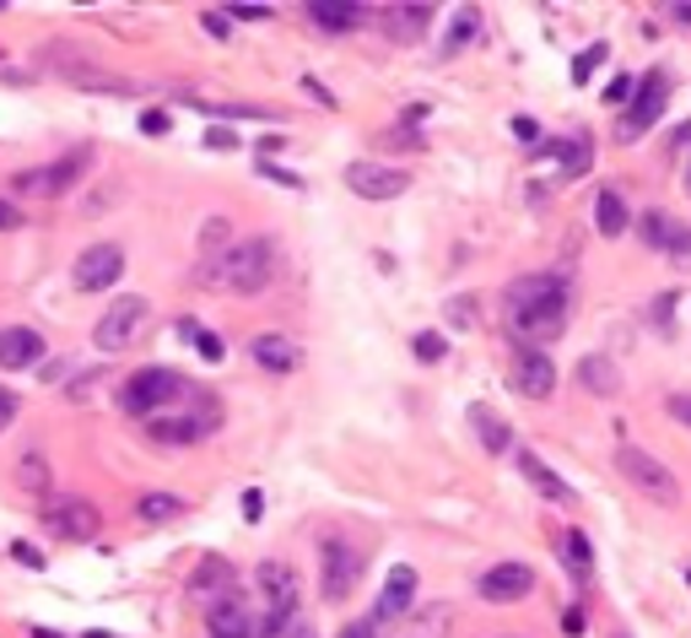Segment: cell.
<instances>
[{"label": "cell", "mask_w": 691, "mask_h": 638, "mask_svg": "<svg viewBox=\"0 0 691 638\" xmlns=\"http://www.w3.org/2000/svg\"><path fill=\"white\" fill-rule=\"evenodd\" d=\"M687 142H691V120L681 125V131H676V136H670V147H687Z\"/></svg>", "instance_id": "53"}, {"label": "cell", "mask_w": 691, "mask_h": 638, "mask_svg": "<svg viewBox=\"0 0 691 638\" xmlns=\"http://www.w3.org/2000/svg\"><path fill=\"white\" fill-rule=\"evenodd\" d=\"M476 33H481V11H476V5H465V11L454 16L448 38H443V54H459V49H465V44H470Z\"/></svg>", "instance_id": "31"}, {"label": "cell", "mask_w": 691, "mask_h": 638, "mask_svg": "<svg viewBox=\"0 0 691 638\" xmlns=\"http://www.w3.org/2000/svg\"><path fill=\"white\" fill-rule=\"evenodd\" d=\"M16 222H22V217H16V206H5V200H0V233H5V228H16Z\"/></svg>", "instance_id": "51"}, {"label": "cell", "mask_w": 691, "mask_h": 638, "mask_svg": "<svg viewBox=\"0 0 691 638\" xmlns=\"http://www.w3.org/2000/svg\"><path fill=\"white\" fill-rule=\"evenodd\" d=\"M448 319H454L459 330H470V324H476V298H454V304H448Z\"/></svg>", "instance_id": "37"}, {"label": "cell", "mask_w": 691, "mask_h": 638, "mask_svg": "<svg viewBox=\"0 0 691 638\" xmlns=\"http://www.w3.org/2000/svg\"><path fill=\"white\" fill-rule=\"evenodd\" d=\"M189 379L184 373H173V368H140L136 379L120 390V412L125 417H157V412H173V406H184L189 401Z\"/></svg>", "instance_id": "4"}, {"label": "cell", "mask_w": 691, "mask_h": 638, "mask_svg": "<svg viewBox=\"0 0 691 638\" xmlns=\"http://www.w3.org/2000/svg\"><path fill=\"white\" fill-rule=\"evenodd\" d=\"M411 601H416V568H390V579H384V590H379V606H373V628H384V623H400V617H411Z\"/></svg>", "instance_id": "14"}, {"label": "cell", "mask_w": 691, "mask_h": 638, "mask_svg": "<svg viewBox=\"0 0 691 638\" xmlns=\"http://www.w3.org/2000/svg\"><path fill=\"white\" fill-rule=\"evenodd\" d=\"M303 87H308V98H313V103H324V109H335V98L324 93V82H319V76H303Z\"/></svg>", "instance_id": "40"}, {"label": "cell", "mask_w": 691, "mask_h": 638, "mask_svg": "<svg viewBox=\"0 0 691 638\" xmlns=\"http://www.w3.org/2000/svg\"><path fill=\"white\" fill-rule=\"evenodd\" d=\"M319 557H324V601L341 606V601L357 590V579H362V557H357V547H346L341 536H324Z\"/></svg>", "instance_id": "11"}, {"label": "cell", "mask_w": 691, "mask_h": 638, "mask_svg": "<svg viewBox=\"0 0 691 638\" xmlns=\"http://www.w3.org/2000/svg\"><path fill=\"white\" fill-rule=\"evenodd\" d=\"M665 103H670V76H665V71H649V76L638 82L632 103H627V120H621L616 142H638L643 131H654V120L665 114Z\"/></svg>", "instance_id": "8"}, {"label": "cell", "mask_w": 691, "mask_h": 638, "mask_svg": "<svg viewBox=\"0 0 691 638\" xmlns=\"http://www.w3.org/2000/svg\"><path fill=\"white\" fill-rule=\"evenodd\" d=\"M255 590H260V601H255V638L286 634V628H292V617H297V601H303V585H297L292 563L266 557V563H260V574H255Z\"/></svg>", "instance_id": "3"}, {"label": "cell", "mask_w": 691, "mask_h": 638, "mask_svg": "<svg viewBox=\"0 0 691 638\" xmlns=\"http://www.w3.org/2000/svg\"><path fill=\"white\" fill-rule=\"evenodd\" d=\"M11 552H16V557H22V563H27V568H44V557H38V552H33V547H27V541H16V547H11Z\"/></svg>", "instance_id": "48"}, {"label": "cell", "mask_w": 691, "mask_h": 638, "mask_svg": "<svg viewBox=\"0 0 691 638\" xmlns=\"http://www.w3.org/2000/svg\"><path fill=\"white\" fill-rule=\"evenodd\" d=\"M632 93H638V82H632V76H616V82L605 87V98H610V103H632Z\"/></svg>", "instance_id": "38"}, {"label": "cell", "mask_w": 691, "mask_h": 638, "mask_svg": "<svg viewBox=\"0 0 691 638\" xmlns=\"http://www.w3.org/2000/svg\"><path fill=\"white\" fill-rule=\"evenodd\" d=\"M184 335H195V346H200V357H206V363H222V352H227V346H222V335L195 330V319H184Z\"/></svg>", "instance_id": "34"}, {"label": "cell", "mask_w": 691, "mask_h": 638, "mask_svg": "<svg viewBox=\"0 0 691 638\" xmlns=\"http://www.w3.org/2000/svg\"><path fill=\"white\" fill-rule=\"evenodd\" d=\"M470 428L481 433V444H486L492 455H508V450H514V428H508L492 406H470Z\"/></svg>", "instance_id": "25"}, {"label": "cell", "mask_w": 691, "mask_h": 638, "mask_svg": "<svg viewBox=\"0 0 691 638\" xmlns=\"http://www.w3.org/2000/svg\"><path fill=\"white\" fill-rule=\"evenodd\" d=\"M578 384L589 390V395H600V401H610V395H621V368L610 363V357H583L578 363Z\"/></svg>", "instance_id": "22"}, {"label": "cell", "mask_w": 691, "mask_h": 638, "mask_svg": "<svg viewBox=\"0 0 691 638\" xmlns=\"http://www.w3.org/2000/svg\"><path fill=\"white\" fill-rule=\"evenodd\" d=\"M33 363H44V335L27 330V324H5L0 330V368L16 373V368H33Z\"/></svg>", "instance_id": "18"}, {"label": "cell", "mask_w": 691, "mask_h": 638, "mask_svg": "<svg viewBox=\"0 0 691 638\" xmlns=\"http://www.w3.org/2000/svg\"><path fill=\"white\" fill-rule=\"evenodd\" d=\"M503 304H508V330H514V341H525V346H546L556 341L562 330H567V282L556 277V271H541V277H519V282H508V293H503Z\"/></svg>", "instance_id": "1"}, {"label": "cell", "mask_w": 691, "mask_h": 638, "mask_svg": "<svg viewBox=\"0 0 691 638\" xmlns=\"http://www.w3.org/2000/svg\"><path fill=\"white\" fill-rule=\"evenodd\" d=\"M11 417H16V395H11V390H0V428H5Z\"/></svg>", "instance_id": "49"}, {"label": "cell", "mask_w": 691, "mask_h": 638, "mask_svg": "<svg viewBox=\"0 0 691 638\" xmlns=\"http://www.w3.org/2000/svg\"><path fill=\"white\" fill-rule=\"evenodd\" d=\"M514 390L530 395V401H546V395L556 390V363L546 357V352L525 346V352L514 357Z\"/></svg>", "instance_id": "16"}, {"label": "cell", "mask_w": 691, "mask_h": 638, "mask_svg": "<svg viewBox=\"0 0 691 638\" xmlns=\"http://www.w3.org/2000/svg\"><path fill=\"white\" fill-rule=\"evenodd\" d=\"M233 16H238V22H266V16H271V5H238Z\"/></svg>", "instance_id": "45"}, {"label": "cell", "mask_w": 691, "mask_h": 638, "mask_svg": "<svg viewBox=\"0 0 691 638\" xmlns=\"http://www.w3.org/2000/svg\"><path fill=\"white\" fill-rule=\"evenodd\" d=\"M140 131H146V136H168V114H157V109L140 114Z\"/></svg>", "instance_id": "41"}, {"label": "cell", "mask_w": 691, "mask_h": 638, "mask_svg": "<svg viewBox=\"0 0 691 638\" xmlns=\"http://www.w3.org/2000/svg\"><path fill=\"white\" fill-rule=\"evenodd\" d=\"M260 514H266V492L249 487V492H244V519H260Z\"/></svg>", "instance_id": "42"}, {"label": "cell", "mask_w": 691, "mask_h": 638, "mask_svg": "<svg viewBox=\"0 0 691 638\" xmlns=\"http://www.w3.org/2000/svg\"><path fill=\"white\" fill-rule=\"evenodd\" d=\"M670 417H676V422H687V428H691V395H670Z\"/></svg>", "instance_id": "43"}, {"label": "cell", "mask_w": 691, "mask_h": 638, "mask_svg": "<svg viewBox=\"0 0 691 638\" xmlns=\"http://www.w3.org/2000/svg\"><path fill=\"white\" fill-rule=\"evenodd\" d=\"M206 287H227L238 298H260L276 282V244L271 238H244L222 255H211V266H200Z\"/></svg>", "instance_id": "2"}, {"label": "cell", "mask_w": 691, "mask_h": 638, "mask_svg": "<svg viewBox=\"0 0 691 638\" xmlns=\"http://www.w3.org/2000/svg\"><path fill=\"white\" fill-rule=\"evenodd\" d=\"M379 634V628H373V617H368V623H346V628H341V638H373Z\"/></svg>", "instance_id": "47"}, {"label": "cell", "mask_w": 691, "mask_h": 638, "mask_svg": "<svg viewBox=\"0 0 691 638\" xmlns=\"http://www.w3.org/2000/svg\"><path fill=\"white\" fill-rule=\"evenodd\" d=\"M308 16H313L324 33H351L357 22H368V11H362V5H351V0H313V5H308Z\"/></svg>", "instance_id": "23"}, {"label": "cell", "mask_w": 691, "mask_h": 638, "mask_svg": "<svg viewBox=\"0 0 691 638\" xmlns=\"http://www.w3.org/2000/svg\"><path fill=\"white\" fill-rule=\"evenodd\" d=\"M676 16H681V22H687V27H691V5H676Z\"/></svg>", "instance_id": "54"}, {"label": "cell", "mask_w": 691, "mask_h": 638, "mask_svg": "<svg viewBox=\"0 0 691 638\" xmlns=\"http://www.w3.org/2000/svg\"><path fill=\"white\" fill-rule=\"evenodd\" d=\"M616 471L627 477V487H638L649 503H665V508L681 503V481L670 477V466L654 461V455L638 450V444H621V450H616Z\"/></svg>", "instance_id": "6"}, {"label": "cell", "mask_w": 691, "mask_h": 638, "mask_svg": "<svg viewBox=\"0 0 691 638\" xmlns=\"http://www.w3.org/2000/svg\"><path fill=\"white\" fill-rule=\"evenodd\" d=\"M476 590H481L486 601H519V596L535 590V568H530V563H497V568H486V574L476 579Z\"/></svg>", "instance_id": "15"}, {"label": "cell", "mask_w": 691, "mask_h": 638, "mask_svg": "<svg viewBox=\"0 0 691 638\" xmlns=\"http://www.w3.org/2000/svg\"><path fill=\"white\" fill-rule=\"evenodd\" d=\"M0 82H27V71H16V65H5V60H0Z\"/></svg>", "instance_id": "52"}, {"label": "cell", "mask_w": 691, "mask_h": 638, "mask_svg": "<svg viewBox=\"0 0 691 638\" xmlns=\"http://www.w3.org/2000/svg\"><path fill=\"white\" fill-rule=\"evenodd\" d=\"M200 22H206V33H217V38H227V16H222V11H206Z\"/></svg>", "instance_id": "46"}, {"label": "cell", "mask_w": 691, "mask_h": 638, "mask_svg": "<svg viewBox=\"0 0 691 638\" xmlns=\"http://www.w3.org/2000/svg\"><path fill=\"white\" fill-rule=\"evenodd\" d=\"M519 471L530 477V487H535V492H546L552 503H572V487H567V481L556 477V471H552V466H546V461H541V455H530V450H519Z\"/></svg>", "instance_id": "24"}, {"label": "cell", "mask_w": 691, "mask_h": 638, "mask_svg": "<svg viewBox=\"0 0 691 638\" xmlns=\"http://www.w3.org/2000/svg\"><path fill=\"white\" fill-rule=\"evenodd\" d=\"M255 363L266 373H292L303 363V346L292 335H281V330H266V335H255Z\"/></svg>", "instance_id": "20"}, {"label": "cell", "mask_w": 691, "mask_h": 638, "mask_svg": "<svg viewBox=\"0 0 691 638\" xmlns=\"http://www.w3.org/2000/svg\"><path fill=\"white\" fill-rule=\"evenodd\" d=\"M541 152H552V158L562 162V179H578V173H589V158H594L589 136H572V142H552V147H541Z\"/></svg>", "instance_id": "26"}, {"label": "cell", "mask_w": 691, "mask_h": 638, "mask_svg": "<svg viewBox=\"0 0 691 638\" xmlns=\"http://www.w3.org/2000/svg\"><path fill=\"white\" fill-rule=\"evenodd\" d=\"M227 585H233V568H227L222 557H206V563H200V574L189 579V596H195V601H206L211 590H227Z\"/></svg>", "instance_id": "30"}, {"label": "cell", "mask_w": 691, "mask_h": 638, "mask_svg": "<svg viewBox=\"0 0 691 638\" xmlns=\"http://www.w3.org/2000/svg\"><path fill=\"white\" fill-rule=\"evenodd\" d=\"M92 168V147H76V152H65L60 162H49V168H27V173H16V189L22 195H65L82 173Z\"/></svg>", "instance_id": "10"}, {"label": "cell", "mask_w": 691, "mask_h": 638, "mask_svg": "<svg viewBox=\"0 0 691 638\" xmlns=\"http://www.w3.org/2000/svg\"><path fill=\"white\" fill-rule=\"evenodd\" d=\"M379 22H384V33H390L395 44H416V38L432 27V5H390Z\"/></svg>", "instance_id": "21"}, {"label": "cell", "mask_w": 691, "mask_h": 638, "mask_svg": "<svg viewBox=\"0 0 691 638\" xmlns=\"http://www.w3.org/2000/svg\"><path fill=\"white\" fill-rule=\"evenodd\" d=\"M200 244H206V249H217V244H227V217H211V222L200 228Z\"/></svg>", "instance_id": "36"}, {"label": "cell", "mask_w": 691, "mask_h": 638, "mask_svg": "<svg viewBox=\"0 0 691 638\" xmlns=\"http://www.w3.org/2000/svg\"><path fill=\"white\" fill-rule=\"evenodd\" d=\"M562 552H567V574H572L578 585H589V574H594V552H589L583 530H567V536H562Z\"/></svg>", "instance_id": "29"}, {"label": "cell", "mask_w": 691, "mask_h": 638, "mask_svg": "<svg viewBox=\"0 0 691 638\" xmlns=\"http://www.w3.org/2000/svg\"><path fill=\"white\" fill-rule=\"evenodd\" d=\"M638 233H643V244L649 249H665V255H691V228L687 222H676L670 211H643L638 217Z\"/></svg>", "instance_id": "17"}, {"label": "cell", "mask_w": 691, "mask_h": 638, "mask_svg": "<svg viewBox=\"0 0 691 638\" xmlns=\"http://www.w3.org/2000/svg\"><path fill=\"white\" fill-rule=\"evenodd\" d=\"M16 481H22L27 492H44V487H49V461H44L38 450H27L22 466H16Z\"/></svg>", "instance_id": "32"}, {"label": "cell", "mask_w": 691, "mask_h": 638, "mask_svg": "<svg viewBox=\"0 0 691 638\" xmlns=\"http://www.w3.org/2000/svg\"><path fill=\"white\" fill-rule=\"evenodd\" d=\"M33 638H60V634H44V628H38V634H33Z\"/></svg>", "instance_id": "55"}, {"label": "cell", "mask_w": 691, "mask_h": 638, "mask_svg": "<svg viewBox=\"0 0 691 638\" xmlns=\"http://www.w3.org/2000/svg\"><path fill=\"white\" fill-rule=\"evenodd\" d=\"M217 428H222V401L206 395L200 384L189 390L184 412L173 406L168 417H151V439H157V444H200V439H211Z\"/></svg>", "instance_id": "5"}, {"label": "cell", "mask_w": 691, "mask_h": 638, "mask_svg": "<svg viewBox=\"0 0 691 638\" xmlns=\"http://www.w3.org/2000/svg\"><path fill=\"white\" fill-rule=\"evenodd\" d=\"M260 173H271L276 184H286V189H297V173H286V168H276V162H260Z\"/></svg>", "instance_id": "44"}, {"label": "cell", "mask_w": 691, "mask_h": 638, "mask_svg": "<svg viewBox=\"0 0 691 638\" xmlns=\"http://www.w3.org/2000/svg\"><path fill=\"white\" fill-rule=\"evenodd\" d=\"M605 54H610V44H589V49H583V54L572 60V82L583 87V82H589V76L600 71V60H605Z\"/></svg>", "instance_id": "33"}, {"label": "cell", "mask_w": 691, "mask_h": 638, "mask_svg": "<svg viewBox=\"0 0 691 638\" xmlns=\"http://www.w3.org/2000/svg\"><path fill=\"white\" fill-rule=\"evenodd\" d=\"M120 277H125V249H120V244H92V249L76 260V287H82V293H109Z\"/></svg>", "instance_id": "13"}, {"label": "cell", "mask_w": 691, "mask_h": 638, "mask_svg": "<svg viewBox=\"0 0 691 638\" xmlns=\"http://www.w3.org/2000/svg\"><path fill=\"white\" fill-rule=\"evenodd\" d=\"M346 189L351 195H362V200H395V195H406L411 189V173H400L395 162H351L346 168Z\"/></svg>", "instance_id": "12"}, {"label": "cell", "mask_w": 691, "mask_h": 638, "mask_svg": "<svg viewBox=\"0 0 691 638\" xmlns=\"http://www.w3.org/2000/svg\"><path fill=\"white\" fill-rule=\"evenodd\" d=\"M146 330H151V298H136V293H131V298H120V304L103 309L92 341H98L103 352H125V346H136Z\"/></svg>", "instance_id": "7"}, {"label": "cell", "mask_w": 691, "mask_h": 638, "mask_svg": "<svg viewBox=\"0 0 691 638\" xmlns=\"http://www.w3.org/2000/svg\"><path fill=\"white\" fill-rule=\"evenodd\" d=\"M44 525H49L60 541H92L98 525H103V514H98V503L65 492V498H49V503H44Z\"/></svg>", "instance_id": "9"}, {"label": "cell", "mask_w": 691, "mask_h": 638, "mask_svg": "<svg viewBox=\"0 0 691 638\" xmlns=\"http://www.w3.org/2000/svg\"><path fill=\"white\" fill-rule=\"evenodd\" d=\"M206 147H222V152H233V147H238V142H233V136H227V131H211V136H206Z\"/></svg>", "instance_id": "50"}, {"label": "cell", "mask_w": 691, "mask_h": 638, "mask_svg": "<svg viewBox=\"0 0 691 638\" xmlns=\"http://www.w3.org/2000/svg\"><path fill=\"white\" fill-rule=\"evenodd\" d=\"M687 195H691V162H687Z\"/></svg>", "instance_id": "56"}, {"label": "cell", "mask_w": 691, "mask_h": 638, "mask_svg": "<svg viewBox=\"0 0 691 638\" xmlns=\"http://www.w3.org/2000/svg\"><path fill=\"white\" fill-rule=\"evenodd\" d=\"M411 352H416V357H421V363H443V352H448V341H443L437 330H421V335H416V341H411Z\"/></svg>", "instance_id": "35"}, {"label": "cell", "mask_w": 691, "mask_h": 638, "mask_svg": "<svg viewBox=\"0 0 691 638\" xmlns=\"http://www.w3.org/2000/svg\"><path fill=\"white\" fill-rule=\"evenodd\" d=\"M594 228H600L605 238H621V233H627V206H621L616 189H600V200H594Z\"/></svg>", "instance_id": "28"}, {"label": "cell", "mask_w": 691, "mask_h": 638, "mask_svg": "<svg viewBox=\"0 0 691 638\" xmlns=\"http://www.w3.org/2000/svg\"><path fill=\"white\" fill-rule=\"evenodd\" d=\"M206 617H211V638H255V606H244L238 596L211 601Z\"/></svg>", "instance_id": "19"}, {"label": "cell", "mask_w": 691, "mask_h": 638, "mask_svg": "<svg viewBox=\"0 0 691 638\" xmlns=\"http://www.w3.org/2000/svg\"><path fill=\"white\" fill-rule=\"evenodd\" d=\"M514 136H519L525 147H541V125H535V120H514Z\"/></svg>", "instance_id": "39"}, {"label": "cell", "mask_w": 691, "mask_h": 638, "mask_svg": "<svg viewBox=\"0 0 691 638\" xmlns=\"http://www.w3.org/2000/svg\"><path fill=\"white\" fill-rule=\"evenodd\" d=\"M189 503L178 498V492H146L136 503V519H146V525H168V519H178Z\"/></svg>", "instance_id": "27"}]
</instances>
